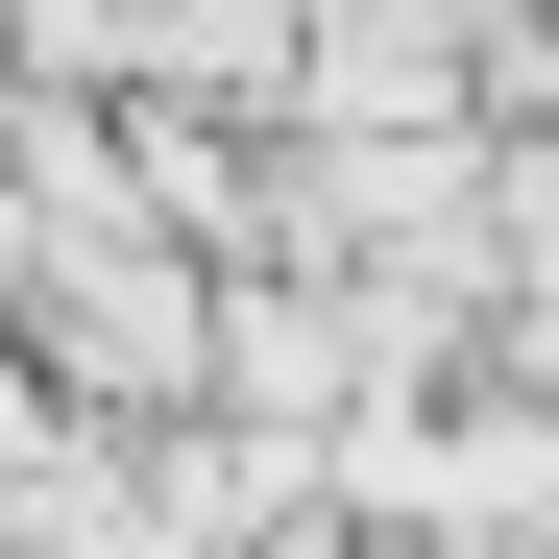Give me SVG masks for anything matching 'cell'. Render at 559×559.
I'll return each mask as SVG.
<instances>
[{
    "instance_id": "cell-1",
    "label": "cell",
    "mask_w": 559,
    "mask_h": 559,
    "mask_svg": "<svg viewBox=\"0 0 559 559\" xmlns=\"http://www.w3.org/2000/svg\"><path fill=\"white\" fill-rule=\"evenodd\" d=\"M0 341L49 365L98 438H146V414H195V341H219V267L195 243H146L122 195L98 219H25V293H0Z\"/></svg>"
},
{
    "instance_id": "cell-2",
    "label": "cell",
    "mask_w": 559,
    "mask_h": 559,
    "mask_svg": "<svg viewBox=\"0 0 559 559\" xmlns=\"http://www.w3.org/2000/svg\"><path fill=\"white\" fill-rule=\"evenodd\" d=\"M49 438H73V390H49L25 341H0V535H25V462H49Z\"/></svg>"
},
{
    "instance_id": "cell-3",
    "label": "cell",
    "mask_w": 559,
    "mask_h": 559,
    "mask_svg": "<svg viewBox=\"0 0 559 559\" xmlns=\"http://www.w3.org/2000/svg\"><path fill=\"white\" fill-rule=\"evenodd\" d=\"M390 559H559V535H390Z\"/></svg>"
}]
</instances>
